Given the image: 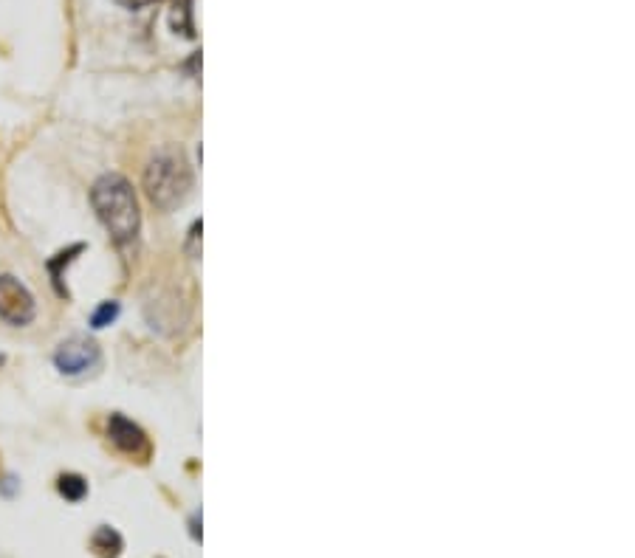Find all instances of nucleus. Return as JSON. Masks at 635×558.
Segmentation results:
<instances>
[{
  "label": "nucleus",
  "instance_id": "f03ea898",
  "mask_svg": "<svg viewBox=\"0 0 635 558\" xmlns=\"http://www.w3.org/2000/svg\"><path fill=\"white\" fill-rule=\"evenodd\" d=\"M144 189H147V198L153 201V206H159L164 212L184 203L192 189V172L184 153L175 147H167L153 155L144 170Z\"/></svg>",
  "mask_w": 635,
  "mask_h": 558
},
{
  "label": "nucleus",
  "instance_id": "0eeeda50",
  "mask_svg": "<svg viewBox=\"0 0 635 558\" xmlns=\"http://www.w3.org/2000/svg\"><path fill=\"white\" fill-rule=\"evenodd\" d=\"M82 251H85V246L77 243V246L60 251L57 257H51V263H48V271H51V279H54V288H57V294L60 296H68V291H65V285H63L65 268L74 263V260H77V254H82Z\"/></svg>",
  "mask_w": 635,
  "mask_h": 558
},
{
  "label": "nucleus",
  "instance_id": "9b49d317",
  "mask_svg": "<svg viewBox=\"0 0 635 558\" xmlns=\"http://www.w3.org/2000/svg\"><path fill=\"white\" fill-rule=\"evenodd\" d=\"M125 6H130V9H142V6H147V3H156V0H122Z\"/></svg>",
  "mask_w": 635,
  "mask_h": 558
},
{
  "label": "nucleus",
  "instance_id": "6e6552de",
  "mask_svg": "<svg viewBox=\"0 0 635 558\" xmlns=\"http://www.w3.org/2000/svg\"><path fill=\"white\" fill-rule=\"evenodd\" d=\"M57 491H60V496L68 499V502H82V499L88 496V482H85V477H80V474H63V477L57 480Z\"/></svg>",
  "mask_w": 635,
  "mask_h": 558
},
{
  "label": "nucleus",
  "instance_id": "1a4fd4ad",
  "mask_svg": "<svg viewBox=\"0 0 635 558\" xmlns=\"http://www.w3.org/2000/svg\"><path fill=\"white\" fill-rule=\"evenodd\" d=\"M175 34L181 31L184 37H195V23H192V0H175V12L170 17Z\"/></svg>",
  "mask_w": 635,
  "mask_h": 558
},
{
  "label": "nucleus",
  "instance_id": "7ed1b4c3",
  "mask_svg": "<svg viewBox=\"0 0 635 558\" xmlns=\"http://www.w3.org/2000/svg\"><path fill=\"white\" fill-rule=\"evenodd\" d=\"M34 296L20 279L3 274L0 277V319L9 325L23 327L34 319Z\"/></svg>",
  "mask_w": 635,
  "mask_h": 558
},
{
  "label": "nucleus",
  "instance_id": "423d86ee",
  "mask_svg": "<svg viewBox=\"0 0 635 558\" xmlns=\"http://www.w3.org/2000/svg\"><path fill=\"white\" fill-rule=\"evenodd\" d=\"M91 550H94L99 558H119L122 556V550H125V539H122V533H119L116 527L102 525L94 536H91Z\"/></svg>",
  "mask_w": 635,
  "mask_h": 558
},
{
  "label": "nucleus",
  "instance_id": "9d476101",
  "mask_svg": "<svg viewBox=\"0 0 635 558\" xmlns=\"http://www.w3.org/2000/svg\"><path fill=\"white\" fill-rule=\"evenodd\" d=\"M116 316H119V305H116V302H102V305L94 310V316H91V325L108 327L111 322H116Z\"/></svg>",
  "mask_w": 635,
  "mask_h": 558
},
{
  "label": "nucleus",
  "instance_id": "f8f14e48",
  "mask_svg": "<svg viewBox=\"0 0 635 558\" xmlns=\"http://www.w3.org/2000/svg\"><path fill=\"white\" fill-rule=\"evenodd\" d=\"M0 364H3V356H0Z\"/></svg>",
  "mask_w": 635,
  "mask_h": 558
},
{
  "label": "nucleus",
  "instance_id": "39448f33",
  "mask_svg": "<svg viewBox=\"0 0 635 558\" xmlns=\"http://www.w3.org/2000/svg\"><path fill=\"white\" fill-rule=\"evenodd\" d=\"M108 437H111L113 446L119 451H125V454H133V457L147 454V437L125 415H111V420H108Z\"/></svg>",
  "mask_w": 635,
  "mask_h": 558
},
{
  "label": "nucleus",
  "instance_id": "20e7f679",
  "mask_svg": "<svg viewBox=\"0 0 635 558\" xmlns=\"http://www.w3.org/2000/svg\"><path fill=\"white\" fill-rule=\"evenodd\" d=\"M102 353L96 347V341L85 339V336H74V339L63 341L54 353V364L63 375H85L99 367Z\"/></svg>",
  "mask_w": 635,
  "mask_h": 558
},
{
  "label": "nucleus",
  "instance_id": "f257e3e1",
  "mask_svg": "<svg viewBox=\"0 0 635 558\" xmlns=\"http://www.w3.org/2000/svg\"><path fill=\"white\" fill-rule=\"evenodd\" d=\"M91 203H94L96 217L108 229L113 243L119 248H130L139 237L142 215H139V201L127 178L122 175H102L91 189Z\"/></svg>",
  "mask_w": 635,
  "mask_h": 558
}]
</instances>
